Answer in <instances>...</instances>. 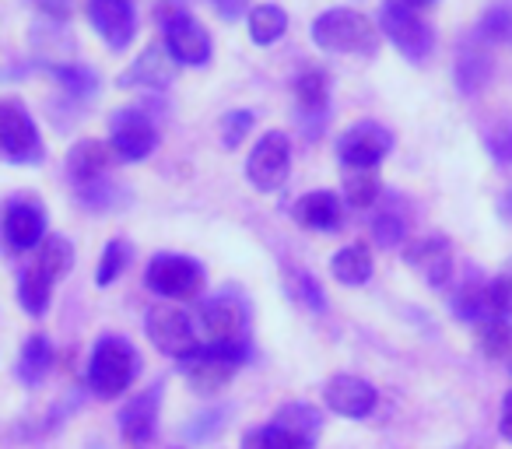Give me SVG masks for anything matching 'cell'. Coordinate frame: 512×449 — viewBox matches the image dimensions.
Segmentation results:
<instances>
[{
  "instance_id": "obj_1",
  "label": "cell",
  "mask_w": 512,
  "mask_h": 449,
  "mask_svg": "<svg viewBox=\"0 0 512 449\" xmlns=\"http://www.w3.org/2000/svg\"><path fill=\"white\" fill-rule=\"evenodd\" d=\"M313 43L327 53H355L372 57L379 50V29L351 8H330L313 22Z\"/></svg>"
},
{
  "instance_id": "obj_2",
  "label": "cell",
  "mask_w": 512,
  "mask_h": 449,
  "mask_svg": "<svg viewBox=\"0 0 512 449\" xmlns=\"http://www.w3.org/2000/svg\"><path fill=\"white\" fill-rule=\"evenodd\" d=\"M137 358L134 344L123 341L116 334H106L92 351V362H88V386H92L95 397L109 400V397H120V393L130 390L137 376Z\"/></svg>"
},
{
  "instance_id": "obj_3",
  "label": "cell",
  "mask_w": 512,
  "mask_h": 449,
  "mask_svg": "<svg viewBox=\"0 0 512 449\" xmlns=\"http://www.w3.org/2000/svg\"><path fill=\"white\" fill-rule=\"evenodd\" d=\"M246 355H249L246 337H239V341H232V344H218V348L200 344L197 355L186 358L179 369H183L186 383H190L197 393H214L235 376V369L246 362Z\"/></svg>"
},
{
  "instance_id": "obj_4",
  "label": "cell",
  "mask_w": 512,
  "mask_h": 449,
  "mask_svg": "<svg viewBox=\"0 0 512 449\" xmlns=\"http://www.w3.org/2000/svg\"><path fill=\"white\" fill-rule=\"evenodd\" d=\"M379 29L411 64H425L432 57L435 32L421 22L418 11L407 8L404 0H386L383 8H379Z\"/></svg>"
},
{
  "instance_id": "obj_5",
  "label": "cell",
  "mask_w": 512,
  "mask_h": 449,
  "mask_svg": "<svg viewBox=\"0 0 512 449\" xmlns=\"http://www.w3.org/2000/svg\"><path fill=\"white\" fill-rule=\"evenodd\" d=\"M144 281L162 299L190 302L204 288V267L190 257H179V253H158L144 271Z\"/></svg>"
},
{
  "instance_id": "obj_6",
  "label": "cell",
  "mask_w": 512,
  "mask_h": 449,
  "mask_svg": "<svg viewBox=\"0 0 512 449\" xmlns=\"http://www.w3.org/2000/svg\"><path fill=\"white\" fill-rule=\"evenodd\" d=\"M288 172H292V144H288V134L271 130V134L260 137L256 148L249 151L246 179L256 190L274 193L288 183Z\"/></svg>"
},
{
  "instance_id": "obj_7",
  "label": "cell",
  "mask_w": 512,
  "mask_h": 449,
  "mask_svg": "<svg viewBox=\"0 0 512 449\" xmlns=\"http://www.w3.org/2000/svg\"><path fill=\"white\" fill-rule=\"evenodd\" d=\"M0 151L18 165L43 162V137L29 109L18 102H0Z\"/></svg>"
},
{
  "instance_id": "obj_8",
  "label": "cell",
  "mask_w": 512,
  "mask_h": 449,
  "mask_svg": "<svg viewBox=\"0 0 512 449\" xmlns=\"http://www.w3.org/2000/svg\"><path fill=\"white\" fill-rule=\"evenodd\" d=\"M393 148V134L383 123L362 120L355 127H348L337 141V158L344 169H376Z\"/></svg>"
},
{
  "instance_id": "obj_9",
  "label": "cell",
  "mask_w": 512,
  "mask_h": 449,
  "mask_svg": "<svg viewBox=\"0 0 512 449\" xmlns=\"http://www.w3.org/2000/svg\"><path fill=\"white\" fill-rule=\"evenodd\" d=\"M144 330H148L151 344H155L162 355L176 358V362H186V358L200 351V341H197V334H193V323L183 309H169V306L151 309Z\"/></svg>"
},
{
  "instance_id": "obj_10",
  "label": "cell",
  "mask_w": 512,
  "mask_h": 449,
  "mask_svg": "<svg viewBox=\"0 0 512 449\" xmlns=\"http://www.w3.org/2000/svg\"><path fill=\"white\" fill-rule=\"evenodd\" d=\"M158 130L141 109H116L109 120V148L123 158V162H141L155 151Z\"/></svg>"
},
{
  "instance_id": "obj_11",
  "label": "cell",
  "mask_w": 512,
  "mask_h": 449,
  "mask_svg": "<svg viewBox=\"0 0 512 449\" xmlns=\"http://www.w3.org/2000/svg\"><path fill=\"white\" fill-rule=\"evenodd\" d=\"M88 18L109 50H127L134 43L137 15L130 0H88Z\"/></svg>"
},
{
  "instance_id": "obj_12",
  "label": "cell",
  "mask_w": 512,
  "mask_h": 449,
  "mask_svg": "<svg viewBox=\"0 0 512 449\" xmlns=\"http://www.w3.org/2000/svg\"><path fill=\"white\" fill-rule=\"evenodd\" d=\"M165 46L179 67H207L211 60V36L193 15H179L172 25H165Z\"/></svg>"
},
{
  "instance_id": "obj_13",
  "label": "cell",
  "mask_w": 512,
  "mask_h": 449,
  "mask_svg": "<svg viewBox=\"0 0 512 449\" xmlns=\"http://www.w3.org/2000/svg\"><path fill=\"white\" fill-rule=\"evenodd\" d=\"M323 400L334 414L341 418H369L376 411V386L362 376H334L323 386Z\"/></svg>"
},
{
  "instance_id": "obj_14",
  "label": "cell",
  "mask_w": 512,
  "mask_h": 449,
  "mask_svg": "<svg viewBox=\"0 0 512 449\" xmlns=\"http://www.w3.org/2000/svg\"><path fill=\"white\" fill-rule=\"evenodd\" d=\"M242 330H246V313H242V306L235 299L218 295V299H207L204 306H200V334H204V341L211 344V348L246 337Z\"/></svg>"
},
{
  "instance_id": "obj_15",
  "label": "cell",
  "mask_w": 512,
  "mask_h": 449,
  "mask_svg": "<svg viewBox=\"0 0 512 449\" xmlns=\"http://www.w3.org/2000/svg\"><path fill=\"white\" fill-rule=\"evenodd\" d=\"M404 260L425 278V285H432V288H446V281L453 278V246L442 236H425V239H418V243H411Z\"/></svg>"
},
{
  "instance_id": "obj_16",
  "label": "cell",
  "mask_w": 512,
  "mask_h": 449,
  "mask_svg": "<svg viewBox=\"0 0 512 449\" xmlns=\"http://www.w3.org/2000/svg\"><path fill=\"white\" fill-rule=\"evenodd\" d=\"M4 239H8L11 250L25 253L43 246L46 239V214L32 200H11L8 211H4Z\"/></svg>"
},
{
  "instance_id": "obj_17",
  "label": "cell",
  "mask_w": 512,
  "mask_h": 449,
  "mask_svg": "<svg viewBox=\"0 0 512 449\" xmlns=\"http://www.w3.org/2000/svg\"><path fill=\"white\" fill-rule=\"evenodd\" d=\"M176 60H172L169 46L151 43L127 71L120 74V88H169L176 78Z\"/></svg>"
},
{
  "instance_id": "obj_18",
  "label": "cell",
  "mask_w": 512,
  "mask_h": 449,
  "mask_svg": "<svg viewBox=\"0 0 512 449\" xmlns=\"http://www.w3.org/2000/svg\"><path fill=\"white\" fill-rule=\"evenodd\" d=\"M158 400H162V386H148L144 393H137L127 407L120 411V432L130 446H148L155 439V425H158Z\"/></svg>"
},
{
  "instance_id": "obj_19",
  "label": "cell",
  "mask_w": 512,
  "mask_h": 449,
  "mask_svg": "<svg viewBox=\"0 0 512 449\" xmlns=\"http://www.w3.org/2000/svg\"><path fill=\"white\" fill-rule=\"evenodd\" d=\"M292 218L299 221L302 229H313V232H337L344 221V204L337 193L330 190H313L306 197L295 200L292 207Z\"/></svg>"
},
{
  "instance_id": "obj_20",
  "label": "cell",
  "mask_w": 512,
  "mask_h": 449,
  "mask_svg": "<svg viewBox=\"0 0 512 449\" xmlns=\"http://www.w3.org/2000/svg\"><path fill=\"white\" fill-rule=\"evenodd\" d=\"M106 165H109V148L106 141L99 137H81L71 151H67V172L78 186H88L95 179L106 176Z\"/></svg>"
},
{
  "instance_id": "obj_21",
  "label": "cell",
  "mask_w": 512,
  "mask_h": 449,
  "mask_svg": "<svg viewBox=\"0 0 512 449\" xmlns=\"http://www.w3.org/2000/svg\"><path fill=\"white\" fill-rule=\"evenodd\" d=\"M491 78V57L477 43H467L456 57V88L463 95H477Z\"/></svg>"
},
{
  "instance_id": "obj_22",
  "label": "cell",
  "mask_w": 512,
  "mask_h": 449,
  "mask_svg": "<svg viewBox=\"0 0 512 449\" xmlns=\"http://www.w3.org/2000/svg\"><path fill=\"white\" fill-rule=\"evenodd\" d=\"M295 99H299V109H302V120L316 116L323 120L327 113V102H330V85H327V74L320 67H309L295 78Z\"/></svg>"
},
{
  "instance_id": "obj_23",
  "label": "cell",
  "mask_w": 512,
  "mask_h": 449,
  "mask_svg": "<svg viewBox=\"0 0 512 449\" xmlns=\"http://www.w3.org/2000/svg\"><path fill=\"white\" fill-rule=\"evenodd\" d=\"M330 271H334V278L341 281V285L358 288L372 278V253L365 250L362 243L344 246V250L334 253V260H330Z\"/></svg>"
},
{
  "instance_id": "obj_24",
  "label": "cell",
  "mask_w": 512,
  "mask_h": 449,
  "mask_svg": "<svg viewBox=\"0 0 512 449\" xmlns=\"http://www.w3.org/2000/svg\"><path fill=\"white\" fill-rule=\"evenodd\" d=\"M53 369V344L46 334H32L22 348V362H18V376L22 383L29 386H39Z\"/></svg>"
},
{
  "instance_id": "obj_25",
  "label": "cell",
  "mask_w": 512,
  "mask_h": 449,
  "mask_svg": "<svg viewBox=\"0 0 512 449\" xmlns=\"http://www.w3.org/2000/svg\"><path fill=\"white\" fill-rule=\"evenodd\" d=\"M288 32V11L278 8V4H256L249 11V39L256 46H271L278 43Z\"/></svg>"
},
{
  "instance_id": "obj_26",
  "label": "cell",
  "mask_w": 512,
  "mask_h": 449,
  "mask_svg": "<svg viewBox=\"0 0 512 449\" xmlns=\"http://www.w3.org/2000/svg\"><path fill=\"white\" fill-rule=\"evenodd\" d=\"M242 449H313V439L278 425V421H271V425L249 432L246 439H242Z\"/></svg>"
},
{
  "instance_id": "obj_27",
  "label": "cell",
  "mask_w": 512,
  "mask_h": 449,
  "mask_svg": "<svg viewBox=\"0 0 512 449\" xmlns=\"http://www.w3.org/2000/svg\"><path fill=\"white\" fill-rule=\"evenodd\" d=\"M71 264H74V246L67 243L64 236H46L43 246H39V253H36V264H32V267H39V271H43L46 278L57 285V281L71 271Z\"/></svg>"
},
{
  "instance_id": "obj_28",
  "label": "cell",
  "mask_w": 512,
  "mask_h": 449,
  "mask_svg": "<svg viewBox=\"0 0 512 449\" xmlns=\"http://www.w3.org/2000/svg\"><path fill=\"white\" fill-rule=\"evenodd\" d=\"M50 295H53V281L46 278L39 267H29V271L18 278V306L29 316H43L46 306H50Z\"/></svg>"
},
{
  "instance_id": "obj_29",
  "label": "cell",
  "mask_w": 512,
  "mask_h": 449,
  "mask_svg": "<svg viewBox=\"0 0 512 449\" xmlns=\"http://www.w3.org/2000/svg\"><path fill=\"white\" fill-rule=\"evenodd\" d=\"M453 316H456V320H463V323L491 320L488 285H481V281H467V285L453 295Z\"/></svg>"
},
{
  "instance_id": "obj_30",
  "label": "cell",
  "mask_w": 512,
  "mask_h": 449,
  "mask_svg": "<svg viewBox=\"0 0 512 449\" xmlns=\"http://www.w3.org/2000/svg\"><path fill=\"white\" fill-rule=\"evenodd\" d=\"M46 71H50L53 78H57L60 85L67 88V92L78 95V99H92V95L99 92V74H95L92 67H81V64H46Z\"/></svg>"
},
{
  "instance_id": "obj_31",
  "label": "cell",
  "mask_w": 512,
  "mask_h": 449,
  "mask_svg": "<svg viewBox=\"0 0 512 449\" xmlns=\"http://www.w3.org/2000/svg\"><path fill=\"white\" fill-rule=\"evenodd\" d=\"M344 197L351 207H372L379 197L376 169H348L344 172Z\"/></svg>"
},
{
  "instance_id": "obj_32",
  "label": "cell",
  "mask_w": 512,
  "mask_h": 449,
  "mask_svg": "<svg viewBox=\"0 0 512 449\" xmlns=\"http://www.w3.org/2000/svg\"><path fill=\"white\" fill-rule=\"evenodd\" d=\"M477 39L481 43H505L512 39V4L502 0V4H491L488 11L477 22Z\"/></svg>"
},
{
  "instance_id": "obj_33",
  "label": "cell",
  "mask_w": 512,
  "mask_h": 449,
  "mask_svg": "<svg viewBox=\"0 0 512 449\" xmlns=\"http://www.w3.org/2000/svg\"><path fill=\"white\" fill-rule=\"evenodd\" d=\"M127 260H130V243H127V239H113V243H106L102 260H99V271H95V285H99V288L113 285V281L123 274V267H127Z\"/></svg>"
},
{
  "instance_id": "obj_34",
  "label": "cell",
  "mask_w": 512,
  "mask_h": 449,
  "mask_svg": "<svg viewBox=\"0 0 512 449\" xmlns=\"http://www.w3.org/2000/svg\"><path fill=\"white\" fill-rule=\"evenodd\" d=\"M477 344H481V351L488 358H509L512 355V323L509 320H484Z\"/></svg>"
},
{
  "instance_id": "obj_35",
  "label": "cell",
  "mask_w": 512,
  "mask_h": 449,
  "mask_svg": "<svg viewBox=\"0 0 512 449\" xmlns=\"http://www.w3.org/2000/svg\"><path fill=\"white\" fill-rule=\"evenodd\" d=\"M274 421H278V425H285V428H292V432L316 439L323 418H320V411H316V407H309V404H288V407H281V411L274 414Z\"/></svg>"
},
{
  "instance_id": "obj_36",
  "label": "cell",
  "mask_w": 512,
  "mask_h": 449,
  "mask_svg": "<svg viewBox=\"0 0 512 449\" xmlns=\"http://www.w3.org/2000/svg\"><path fill=\"white\" fill-rule=\"evenodd\" d=\"M253 123H256L253 109H232V113H225L221 116V144H225L228 151L239 148L249 130H253Z\"/></svg>"
},
{
  "instance_id": "obj_37",
  "label": "cell",
  "mask_w": 512,
  "mask_h": 449,
  "mask_svg": "<svg viewBox=\"0 0 512 449\" xmlns=\"http://www.w3.org/2000/svg\"><path fill=\"white\" fill-rule=\"evenodd\" d=\"M404 232H407V225L397 211H383V214H376V221H372V239H376L383 250H393V246L404 243Z\"/></svg>"
},
{
  "instance_id": "obj_38",
  "label": "cell",
  "mask_w": 512,
  "mask_h": 449,
  "mask_svg": "<svg viewBox=\"0 0 512 449\" xmlns=\"http://www.w3.org/2000/svg\"><path fill=\"white\" fill-rule=\"evenodd\" d=\"M488 309L491 320H509L512 316V274H498L488 281Z\"/></svg>"
},
{
  "instance_id": "obj_39",
  "label": "cell",
  "mask_w": 512,
  "mask_h": 449,
  "mask_svg": "<svg viewBox=\"0 0 512 449\" xmlns=\"http://www.w3.org/2000/svg\"><path fill=\"white\" fill-rule=\"evenodd\" d=\"M225 425V411H204V414H197L193 418V425H186V439H193V442H204V439H211L218 428Z\"/></svg>"
},
{
  "instance_id": "obj_40",
  "label": "cell",
  "mask_w": 512,
  "mask_h": 449,
  "mask_svg": "<svg viewBox=\"0 0 512 449\" xmlns=\"http://www.w3.org/2000/svg\"><path fill=\"white\" fill-rule=\"evenodd\" d=\"M484 144H488V155L495 158V162L512 165V120L491 130L488 141H484Z\"/></svg>"
},
{
  "instance_id": "obj_41",
  "label": "cell",
  "mask_w": 512,
  "mask_h": 449,
  "mask_svg": "<svg viewBox=\"0 0 512 449\" xmlns=\"http://www.w3.org/2000/svg\"><path fill=\"white\" fill-rule=\"evenodd\" d=\"M295 285H299V299L306 302V309H313V313H327V299H323L316 278H309V274H295Z\"/></svg>"
},
{
  "instance_id": "obj_42",
  "label": "cell",
  "mask_w": 512,
  "mask_h": 449,
  "mask_svg": "<svg viewBox=\"0 0 512 449\" xmlns=\"http://www.w3.org/2000/svg\"><path fill=\"white\" fill-rule=\"evenodd\" d=\"M32 4H36L50 22H67V18L74 15V8H78L74 0H32Z\"/></svg>"
},
{
  "instance_id": "obj_43",
  "label": "cell",
  "mask_w": 512,
  "mask_h": 449,
  "mask_svg": "<svg viewBox=\"0 0 512 449\" xmlns=\"http://www.w3.org/2000/svg\"><path fill=\"white\" fill-rule=\"evenodd\" d=\"M179 15H186L183 4H179V0H158V4H155V22L162 25V29H165V25L176 22Z\"/></svg>"
},
{
  "instance_id": "obj_44",
  "label": "cell",
  "mask_w": 512,
  "mask_h": 449,
  "mask_svg": "<svg viewBox=\"0 0 512 449\" xmlns=\"http://www.w3.org/2000/svg\"><path fill=\"white\" fill-rule=\"evenodd\" d=\"M249 8V0H214V11H218L225 22H235V18H242Z\"/></svg>"
},
{
  "instance_id": "obj_45",
  "label": "cell",
  "mask_w": 512,
  "mask_h": 449,
  "mask_svg": "<svg viewBox=\"0 0 512 449\" xmlns=\"http://www.w3.org/2000/svg\"><path fill=\"white\" fill-rule=\"evenodd\" d=\"M498 432H502V439L512 442V393H505V400H502V421H498Z\"/></svg>"
},
{
  "instance_id": "obj_46",
  "label": "cell",
  "mask_w": 512,
  "mask_h": 449,
  "mask_svg": "<svg viewBox=\"0 0 512 449\" xmlns=\"http://www.w3.org/2000/svg\"><path fill=\"white\" fill-rule=\"evenodd\" d=\"M498 211H502V218H505V221H512V190L502 197V204H498Z\"/></svg>"
},
{
  "instance_id": "obj_47",
  "label": "cell",
  "mask_w": 512,
  "mask_h": 449,
  "mask_svg": "<svg viewBox=\"0 0 512 449\" xmlns=\"http://www.w3.org/2000/svg\"><path fill=\"white\" fill-rule=\"evenodd\" d=\"M404 4H407L411 11H418V8H432L435 0H404Z\"/></svg>"
}]
</instances>
